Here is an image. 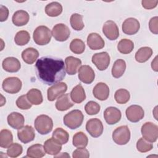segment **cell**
Instances as JSON below:
<instances>
[{
	"label": "cell",
	"mask_w": 158,
	"mask_h": 158,
	"mask_svg": "<svg viewBox=\"0 0 158 158\" xmlns=\"http://www.w3.org/2000/svg\"><path fill=\"white\" fill-rule=\"evenodd\" d=\"M86 129L92 137L98 138L102 135L104 127L102 122L99 119L94 118L87 121Z\"/></svg>",
	"instance_id": "ba28073f"
},
{
	"label": "cell",
	"mask_w": 158,
	"mask_h": 158,
	"mask_svg": "<svg viewBox=\"0 0 158 158\" xmlns=\"http://www.w3.org/2000/svg\"><path fill=\"white\" fill-rule=\"evenodd\" d=\"M7 120L10 127L17 130L22 128L25 122V118L23 115L16 112L10 113L7 116Z\"/></svg>",
	"instance_id": "603a6c76"
},
{
	"label": "cell",
	"mask_w": 158,
	"mask_h": 158,
	"mask_svg": "<svg viewBox=\"0 0 158 158\" xmlns=\"http://www.w3.org/2000/svg\"><path fill=\"white\" fill-rule=\"evenodd\" d=\"M35 128L41 135H46L50 133L53 127L52 118L46 115H40L35 120Z\"/></svg>",
	"instance_id": "3957f363"
},
{
	"label": "cell",
	"mask_w": 158,
	"mask_h": 158,
	"mask_svg": "<svg viewBox=\"0 0 158 158\" xmlns=\"http://www.w3.org/2000/svg\"><path fill=\"white\" fill-rule=\"evenodd\" d=\"M18 139L23 143L27 144L32 141L35 137L34 128L30 125H25L18 130Z\"/></svg>",
	"instance_id": "2e32d148"
},
{
	"label": "cell",
	"mask_w": 158,
	"mask_h": 158,
	"mask_svg": "<svg viewBox=\"0 0 158 158\" xmlns=\"http://www.w3.org/2000/svg\"><path fill=\"white\" fill-rule=\"evenodd\" d=\"M136 148L140 152H146L153 148V145L143 138H141L136 143Z\"/></svg>",
	"instance_id": "7bdbcfd3"
},
{
	"label": "cell",
	"mask_w": 158,
	"mask_h": 158,
	"mask_svg": "<svg viewBox=\"0 0 158 158\" xmlns=\"http://www.w3.org/2000/svg\"><path fill=\"white\" fill-rule=\"evenodd\" d=\"M38 56V51L33 48H28L22 52V58L23 60L28 64H33Z\"/></svg>",
	"instance_id": "4316f807"
},
{
	"label": "cell",
	"mask_w": 158,
	"mask_h": 158,
	"mask_svg": "<svg viewBox=\"0 0 158 158\" xmlns=\"http://www.w3.org/2000/svg\"><path fill=\"white\" fill-rule=\"evenodd\" d=\"M126 116L131 122L136 123L140 121L144 116L143 109L138 105H131L126 109Z\"/></svg>",
	"instance_id": "7c38bea8"
},
{
	"label": "cell",
	"mask_w": 158,
	"mask_h": 158,
	"mask_svg": "<svg viewBox=\"0 0 158 158\" xmlns=\"http://www.w3.org/2000/svg\"><path fill=\"white\" fill-rule=\"evenodd\" d=\"M62 12V6L58 2H52L46 5L45 12L49 17L59 16Z\"/></svg>",
	"instance_id": "1f68e13d"
},
{
	"label": "cell",
	"mask_w": 158,
	"mask_h": 158,
	"mask_svg": "<svg viewBox=\"0 0 158 158\" xmlns=\"http://www.w3.org/2000/svg\"><path fill=\"white\" fill-rule=\"evenodd\" d=\"M104 35L110 40H115L119 36V30L117 24L112 20L106 21L102 26Z\"/></svg>",
	"instance_id": "4fadbf2b"
},
{
	"label": "cell",
	"mask_w": 158,
	"mask_h": 158,
	"mask_svg": "<svg viewBox=\"0 0 158 158\" xmlns=\"http://www.w3.org/2000/svg\"><path fill=\"white\" fill-rule=\"evenodd\" d=\"M29 14L23 10H19L14 12L12 15V23L17 27H22L27 24L29 21Z\"/></svg>",
	"instance_id": "cb8c5ba5"
},
{
	"label": "cell",
	"mask_w": 158,
	"mask_h": 158,
	"mask_svg": "<svg viewBox=\"0 0 158 158\" xmlns=\"http://www.w3.org/2000/svg\"><path fill=\"white\" fill-rule=\"evenodd\" d=\"M72 157L73 158H80V157L88 158L89 157V153L86 148H78L73 152Z\"/></svg>",
	"instance_id": "f6af8a7d"
},
{
	"label": "cell",
	"mask_w": 158,
	"mask_h": 158,
	"mask_svg": "<svg viewBox=\"0 0 158 158\" xmlns=\"http://www.w3.org/2000/svg\"><path fill=\"white\" fill-rule=\"evenodd\" d=\"M30 40L29 33L25 30L18 31L14 38V41L19 46H24L27 44Z\"/></svg>",
	"instance_id": "f35d334b"
},
{
	"label": "cell",
	"mask_w": 158,
	"mask_h": 158,
	"mask_svg": "<svg viewBox=\"0 0 158 158\" xmlns=\"http://www.w3.org/2000/svg\"><path fill=\"white\" fill-rule=\"evenodd\" d=\"M114 98L117 103L120 104H124L129 101L130 98V94L128 90L121 88L115 91Z\"/></svg>",
	"instance_id": "8d00e7d4"
},
{
	"label": "cell",
	"mask_w": 158,
	"mask_h": 158,
	"mask_svg": "<svg viewBox=\"0 0 158 158\" xmlns=\"http://www.w3.org/2000/svg\"><path fill=\"white\" fill-rule=\"evenodd\" d=\"M27 97L29 102L33 105H40L43 101L41 91L36 88L30 89L27 93Z\"/></svg>",
	"instance_id": "4dcf8cb0"
},
{
	"label": "cell",
	"mask_w": 158,
	"mask_h": 158,
	"mask_svg": "<svg viewBox=\"0 0 158 158\" xmlns=\"http://www.w3.org/2000/svg\"><path fill=\"white\" fill-rule=\"evenodd\" d=\"M52 36V33L50 29L46 26L40 25L38 27L33 34V38L35 43L40 46L48 44Z\"/></svg>",
	"instance_id": "277c9868"
},
{
	"label": "cell",
	"mask_w": 158,
	"mask_h": 158,
	"mask_svg": "<svg viewBox=\"0 0 158 158\" xmlns=\"http://www.w3.org/2000/svg\"><path fill=\"white\" fill-rule=\"evenodd\" d=\"M70 22L72 28L76 31L81 30L85 26L83 22V16L79 14H73L70 17Z\"/></svg>",
	"instance_id": "74e56055"
},
{
	"label": "cell",
	"mask_w": 158,
	"mask_h": 158,
	"mask_svg": "<svg viewBox=\"0 0 158 158\" xmlns=\"http://www.w3.org/2000/svg\"><path fill=\"white\" fill-rule=\"evenodd\" d=\"M143 138L150 143L156 142L158 138V126L148 122L144 123L141 129Z\"/></svg>",
	"instance_id": "5b68a950"
},
{
	"label": "cell",
	"mask_w": 158,
	"mask_h": 158,
	"mask_svg": "<svg viewBox=\"0 0 158 158\" xmlns=\"http://www.w3.org/2000/svg\"><path fill=\"white\" fill-rule=\"evenodd\" d=\"M140 24L139 21L133 17H130L125 20L122 23V29L123 32L128 35L136 34L139 30Z\"/></svg>",
	"instance_id": "e0dca14e"
},
{
	"label": "cell",
	"mask_w": 158,
	"mask_h": 158,
	"mask_svg": "<svg viewBox=\"0 0 158 158\" xmlns=\"http://www.w3.org/2000/svg\"><path fill=\"white\" fill-rule=\"evenodd\" d=\"M133 42L128 39H122L118 42L117 44V49L118 51L123 54L130 53L133 51Z\"/></svg>",
	"instance_id": "e575fe53"
},
{
	"label": "cell",
	"mask_w": 158,
	"mask_h": 158,
	"mask_svg": "<svg viewBox=\"0 0 158 158\" xmlns=\"http://www.w3.org/2000/svg\"><path fill=\"white\" fill-rule=\"evenodd\" d=\"M113 141L118 145H125L130 139V131L128 126L123 125L117 127L112 133Z\"/></svg>",
	"instance_id": "8992f818"
},
{
	"label": "cell",
	"mask_w": 158,
	"mask_h": 158,
	"mask_svg": "<svg viewBox=\"0 0 158 158\" xmlns=\"http://www.w3.org/2000/svg\"><path fill=\"white\" fill-rule=\"evenodd\" d=\"M87 44L92 50H99L104 48L105 42L99 34L91 33L87 37Z\"/></svg>",
	"instance_id": "ac0fdd59"
},
{
	"label": "cell",
	"mask_w": 158,
	"mask_h": 158,
	"mask_svg": "<svg viewBox=\"0 0 158 158\" xmlns=\"http://www.w3.org/2000/svg\"><path fill=\"white\" fill-rule=\"evenodd\" d=\"M70 30L64 23H57L52 28V35L57 41L63 42L66 41L70 36Z\"/></svg>",
	"instance_id": "9c48e42d"
},
{
	"label": "cell",
	"mask_w": 158,
	"mask_h": 158,
	"mask_svg": "<svg viewBox=\"0 0 158 158\" xmlns=\"http://www.w3.org/2000/svg\"><path fill=\"white\" fill-rule=\"evenodd\" d=\"M16 105L22 110L29 109L32 106V104L28 100L27 94H23L19 96L16 101Z\"/></svg>",
	"instance_id": "ee69618b"
},
{
	"label": "cell",
	"mask_w": 158,
	"mask_h": 158,
	"mask_svg": "<svg viewBox=\"0 0 158 158\" xmlns=\"http://www.w3.org/2000/svg\"><path fill=\"white\" fill-rule=\"evenodd\" d=\"M23 148L21 144L17 143H12L7 149V154L10 157H17L22 154Z\"/></svg>",
	"instance_id": "60d3db41"
},
{
	"label": "cell",
	"mask_w": 158,
	"mask_h": 158,
	"mask_svg": "<svg viewBox=\"0 0 158 158\" xmlns=\"http://www.w3.org/2000/svg\"><path fill=\"white\" fill-rule=\"evenodd\" d=\"M9 16V10L8 9L3 6L1 5L0 6V21L4 22L6 21Z\"/></svg>",
	"instance_id": "c3c4849f"
},
{
	"label": "cell",
	"mask_w": 158,
	"mask_h": 158,
	"mask_svg": "<svg viewBox=\"0 0 158 158\" xmlns=\"http://www.w3.org/2000/svg\"><path fill=\"white\" fill-rule=\"evenodd\" d=\"M67 90V85L64 82H59L53 85L48 89V99L53 101L63 95Z\"/></svg>",
	"instance_id": "30bf717a"
},
{
	"label": "cell",
	"mask_w": 158,
	"mask_h": 158,
	"mask_svg": "<svg viewBox=\"0 0 158 158\" xmlns=\"http://www.w3.org/2000/svg\"><path fill=\"white\" fill-rule=\"evenodd\" d=\"M2 66L5 71L10 73L18 72L21 67L20 61L14 57H8L4 59L2 61Z\"/></svg>",
	"instance_id": "ffe728a7"
},
{
	"label": "cell",
	"mask_w": 158,
	"mask_h": 158,
	"mask_svg": "<svg viewBox=\"0 0 158 158\" xmlns=\"http://www.w3.org/2000/svg\"><path fill=\"white\" fill-rule=\"evenodd\" d=\"M158 3L157 0L149 1V0H143L141 1L142 6L146 9H152L155 8Z\"/></svg>",
	"instance_id": "7dc6e473"
},
{
	"label": "cell",
	"mask_w": 158,
	"mask_h": 158,
	"mask_svg": "<svg viewBox=\"0 0 158 158\" xmlns=\"http://www.w3.org/2000/svg\"><path fill=\"white\" fill-rule=\"evenodd\" d=\"M83 118L84 115L82 112L80 110L75 109L64 115L63 122L65 126L72 130H75L81 125Z\"/></svg>",
	"instance_id": "7a4b0ae2"
},
{
	"label": "cell",
	"mask_w": 158,
	"mask_h": 158,
	"mask_svg": "<svg viewBox=\"0 0 158 158\" xmlns=\"http://www.w3.org/2000/svg\"><path fill=\"white\" fill-rule=\"evenodd\" d=\"M44 149L48 154L57 155L62 149V144L53 138L47 139L44 144Z\"/></svg>",
	"instance_id": "44dd1931"
},
{
	"label": "cell",
	"mask_w": 158,
	"mask_h": 158,
	"mask_svg": "<svg viewBox=\"0 0 158 158\" xmlns=\"http://www.w3.org/2000/svg\"><path fill=\"white\" fill-rule=\"evenodd\" d=\"M100 105L96 102L93 101L88 102L85 106V112L89 115H94L98 114L100 111Z\"/></svg>",
	"instance_id": "b9f144b4"
},
{
	"label": "cell",
	"mask_w": 158,
	"mask_h": 158,
	"mask_svg": "<svg viewBox=\"0 0 158 158\" xmlns=\"http://www.w3.org/2000/svg\"><path fill=\"white\" fill-rule=\"evenodd\" d=\"M70 49L76 54H82L85 49V43L80 39H73L70 44Z\"/></svg>",
	"instance_id": "ab89813d"
},
{
	"label": "cell",
	"mask_w": 158,
	"mask_h": 158,
	"mask_svg": "<svg viewBox=\"0 0 158 158\" xmlns=\"http://www.w3.org/2000/svg\"><path fill=\"white\" fill-rule=\"evenodd\" d=\"M78 77L83 83L90 84L94 80L95 73L93 69L89 65H83L78 69Z\"/></svg>",
	"instance_id": "5bb4252c"
},
{
	"label": "cell",
	"mask_w": 158,
	"mask_h": 158,
	"mask_svg": "<svg viewBox=\"0 0 158 158\" xmlns=\"http://www.w3.org/2000/svg\"><path fill=\"white\" fill-rule=\"evenodd\" d=\"M93 96L100 101L106 100L109 95V88L104 83H97L93 89Z\"/></svg>",
	"instance_id": "d6986e66"
},
{
	"label": "cell",
	"mask_w": 158,
	"mask_h": 158,
	"mask_svg": "<svg viewBox=\"0 0 158 158\" xmlns=\"http://www.w3.org/2000/svg\"><path fill=\"white\" fill-rule=\"evenodd\" d=\"M35 67L38 78L47 85L59 83L66 75L64 62L61 59L44 56L37 60Z\"/></svg>",
	"instance_id": "6da1fadb"
},
{
	"label": "cell",
	"mask_w": 158,
	"mask_h": 158,
	"mask_svg": "<svg viewBox=\"0 0 158 158\" xmlns=\"http://www.w3.org/2000/svg\"><path fill=\"white\" fill-rule=\"evenodd\" d=\"M70 96L72 101L77 104L82 102L86 99L85 91L81 84L77 85L72 89Z\"/></svg>",
	"instance_id": "484cf974"
},
{
	"label": "cell",
	"mask_w": 158,
	"mask_h": 158,
	"mask_svg": "<svg viewBox=\"0 0 158 158\" xmlns=\"http://www.w3.org/2000/svg\"><path fill=\"white\" fill-rule=\"evenodd\" d=\"M72 143L75 147L85 148L88 145V138L83 132L78 131L73 135Z\"/></svg>",
	"instance_id": "836d02e7"
},
{
	"label": "cell",
	"mask_w": 158,
	"mask_h": 158,
	"mask_svg": "<svg viewBox=\"0 0 158 158\" xmlns=\"http://www.w3.org/2000/svg\"><path fill=\"white\" fill-rule=\"evenodd\" d=\"M122 117L120 110L115 107H109L104 112V118L109 125H114L118 122Z\"/></svg>",
	"instance_id": "9a60e30c"
},
{
	"label": "cell",
	"mask_w": 158,
	"mask_h": 158,
	"mask_svg": "<svg viewBox=\"0 0 158 158\" xmlns=\"http://www.w3.org/2000/svg\"><path fill=\"white\" fill-rule=\"evenodd\" d=\"M22 81L17 77H10L4 80L2 87L3 90L10 94H15L19 92L22 88Z\"/></svg>",
	"instance_id": "52a82bcc"
},
{
	"label": "cell",
	"mask_w": 158,
	"mask_h": 158,
	"mask_svg": "<svg viewBox=\"0 0 158 158\" xmlns=\"http://www.w3.org/2000/svg\"><path fill=\"white\" fill-rule=\"evenodd\" d=\"M69 94H64L59 98L56 102V107L59 111H65L72 107L74 103L71 101Z\"/></svg>",
	"instance_id": "d4e9b609"
},
{
	"label": "cell",
	"mask_w": 158,
	"mask_h": 158,
	"mask_svg": "<svg viewBox=\"0 0 158 158\" xmlns=\"http://www.w3.org/2000/svg\"><path fill=\"white\" fill-rule=\"evenodd\" d=\"M91 60L99 70L102 71L109 65L110 59L107 52H101L94 54L92 56Z\"/></svg>",
	"instance_id": "8fae6325"
},
{
	"label": "cell",
	"mask_w": 158,
	"mask_h": 158,
	"mask_svg": "<svg viewBox=\"0 0 158 158\" xmlns=\"http://www.w3.org/2000/svg\"><path fill=\"white\" fill-rule=\"evenodd\" d=\"M152 49L149 47H142L135 54V59L139 63H143L148 60L152 54Z\"/></svg>",
	"instance_id": "f1b7e54d"
},
{
	"label": "cell",
	"mask_w": 158,
	"mask_h": 158,
	"mask_svg": "<svg viewBox=\"0 0 158 158\" xmlns=\"http://www.w3.org/2000/svg\"><path fill=\"white\" fill-rule=\"evenodd\" d=\"M126 69V62L123 59H117L113 64L112 68V75L115 78H118L121 77Z\"/></svg>",
	"instance_id": "f546056e"
},
{
	"label": "cell",
	"mask_w": 158,
	"mask_h": 158,
	"mask_svg": "<svg viewBox=\"0 0 158 158\" xmlns=\"http://www.w3.org/2000/svg\"><path fill=\"white\" fill-rule=\"evenodd\" d=\"M157 56H156L154 59L151 62V67L152 70H154L155 72H157Z\"/></svg>",
	"instance_id": "681fc988"
},
{
	"label": "cell",
	"mask_w": 158,
	"mask_h": 158,
	"mask_svg": "<svg viewBox=\"0 0 158 158\" xmlns=\"http://www.w3.org/2000/svg\"><path fill=\"white\" fill-rule=\"evenodd\" d=\"M52 138L59 141L61 144H65L69 141V135L63 128H57L52 133Z\"/></svg>",
	"instance_id": "d590c367"
},
{
	"label": "cell",
	"mask_w": 158,
	"mask_h": 158,
	"mask_svg": "<svg viewBox=\"0 0 158 158\" xmlns=\"http://www.w3.org/2000/svg\"><path fill=\"white\" fill-rule=\"evenodd\" d=\"M44 146L40 144H35L30 146L27 151V157L32 158H41L45 156Z\"/></svg>",
	"instance_id": "83f0119b"
},
{
	"label": "cell",
	"mask_w": 158,
	"mask_h": 158,
	"mask_svg": "<svg viewBox=\"0 0 158 158\" xmlns=\"http://www.w3.org/2000/svg\"><path fill=\"white\" fill-rule=\"evenodd\" d=\"M157 20L158 17L157 16L151 18L149 22V27L150 31L155 34L157 35L158 33V29H157Z\"/></svg>",
	"instance_id": "bcb514c9"
},
{
	"label": "cell",
	"mask_w": 158,
	"mask_h": 158,
	"mask_svg": "<svg viewBox=\"0 0 158 158\" xmlns=\"http://www.w3.org/2000/svg\"><path fill=\"white\" fill-rule=\"evenodd\" d=\"M65 70L69 75H73L76 74L79 67L81 64V60L73 56H69L65 59Z\"/></svg>",
	"instance_id": "7402d4cb"
},
{
	"label": "cell",
	"mask_w": 158,
	"mask_h": 158,
	"mask_svg": "<svg viewBox=\"0 0 158 158\" xmlns=\"http://www.w3.org/2000/svg\"><path fill=\"white\" fill-rule=\"evenodd\" d=\"M13 141V136L11 131L7 129H3L0 132V146L2 148H7Z\"/></svg>",
	"instance_id": "d6a6232c"
}]
</instances>
